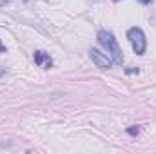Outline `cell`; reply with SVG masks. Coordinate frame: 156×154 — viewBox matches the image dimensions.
I'll return each instance as SVG.
<instances>
[{
	"mask_svg": "<svg viewBox=\"0 0 156 154\" xmlns=\"http://www.w3.org/2000/svg\"><path fill=\"white\" fill-rule=\"evenodd\" d=\"M98 42H100V45L107 51V54L113 58V62H115V64H118V65H122L123 56H122V49H120V45H118L115 35H113L111 31L102 29V31L98 33Z\"/></svg>",
	"mask_w": 156,
	"mask_h": 154,
	"instance_id": "obj_1",
	"label": "cell"
},
{
	"mask_svg": "<svg viewBox=\"0 0 156 154\" xmlns=\"http://www.w3.org/2000/svg\"><path fill=\"white\" fill-rule=\"evenodd\" d=\"M127 38L133 45V51L136 54H145V49H147V38H145V33L140 29V27H131L127 31Z\"/></svg>",
	"mask_w": 156,
	"mask_h": 154,
	"instance_id": "obj_2",
	"label": "cell"
},
{
	"mask_svg": "<svg viewBox=\"0 0 156 154\" xmlns=\"http://www.w3.org/2000/svg\"><path fill=\"white\" fill-rule=\"evenodd\" d=\"M89 56H91V60H93V64L96 65V67H100V69H109V67H113V58L107 54V53H102V51H98V49H89Z\"/></svg>",
	"mask_w": 156,
	"mask_h": 154,
	"instance_id": "obj_3",
	"label": "cell"
},
{
	"mask_svg": "<svg viewBox=\"0 0 156 154\" xmlns=\"http://www.w3.org/2000/svg\"><path fill=\"white\" fill-rule=\"evenodd\" d=\"M35 64L42 67V69H51L53 67V60H51V56L47 54V53H44V51H37L35 53Z\"/></svg>",
	"mask_w": 156,
	"mask_h": 154,
	"instance_id": "obj_4",
	"label": "cell"
},
{
	"mask_svg": "<svg viewBox=\"0 0 156 154\" xmlns=\"http://www.w3.org/2000/svg\"><path fill=\"white\" fill-rule=\"evenodd\" d=\"M127 132H129L131 136H138V134H140V129H138V127H129Z\"/></svg>",
	"mask_w": 156,
	"mask_h": 154,
	"instance_id": "obj_5",
	"label": "cell"
},
{
	"mask_svg": "<svg viewBox=\"0 0 156 154\" xmlns=\"http://www.w3.org/2000/svg\"><path fill=\"white\" fill-rule=\"evenodd\" d=\"M5 51H7V49H5V45L2 44V40H0V54H2V53H5Z\"/></svg>",
	"mask_w": 156,
	"mask_h": 154,
	"instance_id": "obj_6",
	"label": "cell"
},
{
	"mask_svg": "<svg viewBox=\"0 0 156 154\" xmlns=\"http://www.w3.org/2000/svg\"><path fill=\"white\" fill-rule=\"evenodd\" d=\"M127 73H129V75H134V73L138 75V69H127Z\"/></svg>",
	"mask_w": 156,
	"mask_h": 154,
	"instance_id": "obj_7",
	"label": "cell"
},
{
	"mask_svg": "<svg viewBox=\"0 0 156 154\" xmlns=\"http://www.w3.org/2000/svg\"><path fill=\"white\" fill-rule=\"evenodd\" d=\"M138 2H140V4H144V5H147V4H151L153 0H138Z\"/></svg>",
	"mask_w": 156,
	"mask_h": 154,
	"instance_id": "obj_8",
	"label": "cell"
},
{
	"mask_svg": "<svg viewBox=\"0 0 156 154\" xmlns=\"http://www.w3.org/2000/svg\"><path fill=\"white\" fill-rule=\"evenodd\" d=\"M4 75H5V69H4V67H2V65H0V78L4 76Z\"/></svg>",
	"mask_w": 156,
	"mask_h": 154,
	"instance_id": "obj_9",
	"label": "cell"
},
{
	"mask_svg": "<svg viewBox=\"0 0 156 154\" xmlns=\"http://www.w3.org/2000/svg\"><path fill=\"white\" fill-rule=\"evenodd\" d=\"M2 5H7V0H0V7Z\"/></svg>",
	"mask_w": 156,
	"mask_h": 154,
	"instance_id": "obj_10",
	"label": "cell"
}]
</instances>
